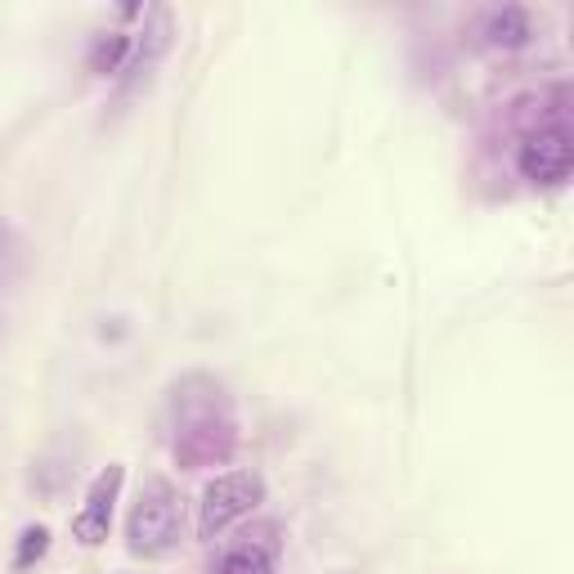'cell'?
I'll return each instance as SVG.
<instances>
[{
    "instance_id": "cell-4",
    "label": "cell",
    "mask_w": 574,
    "mask_h": 574,
    "mask_svg": "<svg viewBox=\"0 0 574 574\" xmlns=\"http://www.w3.org/2000/svg\"><path fill=\"white\" fill-rule=\"evenodd\" d=\"M521 176L534 180V184H561L574 167V149L561 130H539L521 144Z\"/></svg>"
},
{
    "instance_id": "cell-8",
    "label": "cell",
    "mask_w": 574,
    "mask_h": 574,
    "mask_svg": "<svg viewBox=\"0 0 574 574\" xmlns=\"http://www.w3.org/2000/svg\"><path fill=\"white\" fill-rule=\"evenodd\" d=\"M45 548H50V530L45 525H32V530H23V543H19V556H14V565L23 570V565H32L36 556H45Z\"/></svg>"
},
{
    "instance_id": "cell-6",
    "label": "cell",
    "mask_w": 574,
    "mask_h": 574,
    "mask_svg": "<svg viewBox=\"0 0 574 574\" xmlns=\"http://www.w3.org/2000/svg\"><path fill=\"white\" fill-rule=\"evenodd\" d=\"M19 269H23V243H19V234L6 221H0V287L14 283Z\"/></svg>"
},
{
    "instance_id": "cell-5",
    "label": "cell",
    "mask_w": 574,
    "mask_h": 574,
    "mask_svg": "<svg viewBox=\"0 0 574 574\" xmlns=\"http://www.w3.org/2000/svg\"><path fill=\"white\" fill-rule=\"evenodd\" d=\"M489 36H493V45H508V50L525 45V41H530V14H525V10H517V6H508L502 14H493Z\"/></svg>"
},
{
    "instance_id": "cell-1",
    "label": "cell",
    "mask_w": 574,
    "mask_h": 574,
    "mask_svg": "<svg viewBox=\"0 0 574 574\" xmlns=\"http://www.w3.org/2000/svg\"><path fill=\"white\" fill-rule=\"evenodd\" d=\"M180 525H184V512H180V493L167 485V480H149L139 489V502L130 512V552L139 556H162L180 543Z\"/></svg>"
},
{
    "instance_id": "cell-7",
    "label": "cell",
    "mask_w": 574,
    "mask_h": 574,
    "mask_svg": "<svg viewBox=\"0 0 574 574\" xmlns=\"http://www.w3.org/2000/svg\"><path fill=\"white\" fill-rule=\"evenodd\" d=\"M221 574H274V565H269V556L261 548H238V552L225 556Z\"/></svg>"
},
{
    "instance_id": "cell-3",
    "label": "cell",
    "mask_w": 574,
    "mask_h": 574,
    "mask_svg": "<svg viewBox=\"0 0 574 574\" xmlns=\"http://www.w3.org/2000/svg\"><path fill=\"white\" fill-rule=\"evenodd\" d=\"M121 480H126L121 467H108V471L95 476V485H91V493H86V508H82L77 517H72V539H77V543L99 548V543L108 539L113 502H117V493H121Z\"/></svg>"
},
{
    "instance_id": "cell-2",
    "label": "cell",
    "mask_w": 574,
    "mask_h": 574,
    "mask_svg": "<svg viewBox=\"0 0 574 574\" xmlns=\"http://www.w3.org/2000/svg\"><path fill=\"white\" fill-rule=\"evenodd\" d=\"M265 498V480L256 471H225L202 489V508H198V534L215 539L225 525H234L238 517H247L256 502Z\"/></svg>"
},
{
    "instance_id": "cell-9",
    "label": "cell",
    "mask_w": 574,
    "mask_h": 574,
    "mask_svg": "<svg viewBox=\"0 0 574 574\" xmlns=\"http://www.w3.org/2000/svg\"><path fill=\"white\" fill-rule=\"evenodd\" d=\"M121 50H126V36H113V41H104V45L95 50V67H104V63L113 67V63L121 59Z\"/></svg>"
}]
</instances>
